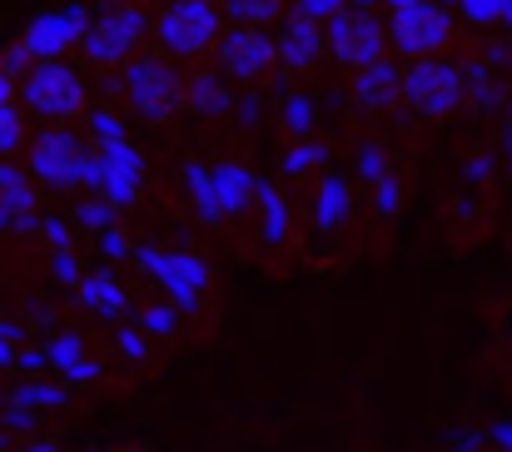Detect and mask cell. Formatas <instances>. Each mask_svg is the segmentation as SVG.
Segmentation results:
<instances>
[{
  "mask_svg": "<svg viewBox=\"0 0 512 452\" xmlns=\"http://www.w3.org/2000/svg\"><path fill=\"white\" fill-rule=\"evenodd\" d=\"M125 100L150 125L174 120L184 110V80H179V70L170 65V55H160V50L130 55L125 60Z\"/></svg>",
  "mask_w": 512,
  "mask_h": 452,
  "instance_id": "obj_1",
  "label": "cell"
},
{
  "mask_svg": "<svg viewBox=\"0 0 512 452\" xmlns=\"http://www.w3.org/2000/svg\"><path fill=\"white\" fill-rule=\"evenodd\" d=\"M219 25H224V15H219L214 0H170L150 20L155 40L165 45V55H174V60H199L209 45H219Z\"/></svg>",
  "mask_w": 512,
  "mask_h": 452,
  "instance_id": "obj_2",
  "label": "cell"
},
{
  "mask_svg": "<svg viewBox=\"0 0 512 452\" xmlns=\"http://www.w3.org/2000/svg\"><path fill=\"white\" fill-rule=\"evenodd\" d=\"M30 174H35L45 189H75V184H95V179H100V164L90 159L80 135L45 130V135L30 140Z\"/></svg>",
  "mask_w": 512,
  "mask_h": 452,
  "instance_id": "obj_3",
  "label": "cell"
},
{
  "mask_svg": "<svg viewBox=\"0 0 512 452\" xmlns=\"http://www.w3.org/2000/svg\"><path fill=\"white\" fill-rule=\"evenodd\" d=\"M20 100H25V110H35V115H45V120H75V115H85L90 90H85V80H80L70 65L40 60V65L20 80Z\"/></svg>",
  "mask_w": 512,
  "mask_h": 452,
  "instance_id": "obj_4",
  "label": "cell"
},
{
  "mask_svg": "<svg viewBox=\"0 0 512 452\" xmlns=\"http://www.w3.org/2000/svg\"><path fill=\"white\" fill-rule=\"evenodd\" d=\"M145 30H150V20H145V10H140V5H115V10H105L100 20H90V25H85L80 45H85L90 65L115 70V65H125L130 55H140Z\"/></svg>",
  "mask_w": 512,
  "mask_h": 452,
  "instance_id": "obj_5",
  "label": "cell"
},
{
  "mask_svg": "<svg viewBox=\"0 0 512 452\" xmlns=\"http://www.w3.org/2000/svg\"><path fill=\"white\" fill-rule=\"evenodd\" d=\"M463 95H468V85H463V70L453 65V60H413L408 70H403V105H413L418 115H428V120H443V115H453L458 105H463Z\"/></svg>",
  "mask_w": 512,
  "mask_h": 452,
  "instance_id": "obj_6",
  "label": "cell"
},
{
  "mask_svg": "<svg viewBox=\"0 0 512 452\" xmlns=\"http://www.w3.org/2000/svg\"><path fill=\"white\" fill-rule=\"evenodd\" d=\"M324 50L339 55L353 75L368 70V65H378V60H383V20H378L373 10L343 5L339 15L324 20Z\"/></svg>",
  "mask_w": 512,
  "mask_h": 452,
  "instance_id": "obj_7",
  "label": "cell"
},
{
  "mask_svg": "<svg viewBox=\"0 0 512 452\" xmlns=\"http://www.w3.org/2000/svg\"><path fill=\"white\" fill-rule=\"evenodd\" d=\"M388 35H393V45L408 60H438L453 45V15L443 5H433V0H418L408 10H393Z\"/></svg>",
  "mask_w": 512,
  "mask_h": 452,
  "instance_id": "obj_8",
  "label": "cell"
},
{
  "mask_svg": "<svg viewBox=\"0 0 512 452\" xmlns=\"http://www.w3.org/2000/svg\"><path fill=\"white\" fill-rule=\"evenodd\" d=\"M274 70V35L269 30H229L219 40V75L254 85Z\"/></svg>",
  "mask_w": 512,
  "mask_h": 452,
  "instance_id": "obj_9",
  "label": "cell"
},
{
  "mask_svg": "<svg viewBox=\"0 0 512 452\" xmlns=\"http://www.w3.org/2000/svg\"><path fill=\"white\" fill-rule=\"evenodd\" d=\"M85 10H55V15H40L30 30H25V45H20V55H35V60H55L65 45H75L80 35H85Z\"/></svg>",
  "mask_w": 512,
  "mask_h": 452,
  "instance_id": "obj_10",
  "label": "cell"
},
{
  "mask_svg": "<svg viewBox=\"0 0 512 452\" xmlns=\"http://www.w3.org/2000/svg\"><path fill=\"white\" fill-rule=\"evenodd\" d=\"M329 50H324V25H314V20H304V15H294L284 30H279V40H274V65H289V70H314L319 60H324Z\"/></svg>",
  "mask_w": 512,
  "mask_h": 452,
  "instance_id": "obj_11",
  "label": "cell"
},
{
  "mask_svg": "<svg viewBox=\"0 0 512 452\" xmlns=\"http://www.w3.org/2000/svg\"><path fill=\"white\" fill-rule=\"evenodd\" d=\"M353 100L368 105V110H393V105L403 100V70H393L388 60L358 70V75H353Z\"/></svg>",
  "mask_w": 512,
  "mask_h": 452,
  "instance_id": "obj_12",
  "label": "cell"
},
{
  "mask_svg": "<svg viewBox=\"0 0 512 452\" xmlns=\"http://www.w3.org/2000/svg\"><path fill=\"white\" fill-rule=\"evenodd\" d=\"M184 105H194L199 115H224L229 110V80L219 70H199L184 80Z\"/></svg>",
  "mask_w": 512,
  "mask_h": 452,
  "instance_id": "obj_13",
  "label": "cell"
},
{
  "mask_svg": "<svg viewBox=\"0 0 512 452\" xmlns=\"http://www.w3.org/2000/svg\"><path fill=\"white\" fill-rule=\"evenodd\" d=\"M219 15H229L239 30H264L284 20V0H214Z\"/></svg>",
  "mask_w": 512,
  "mask_h": 452,
  "instance_id": "obj_14",
  "label": "cell"
},
{
  "mask_svg": "<svg viewBox=\"0 0 512 452\" xmlns=\"http://www.w3.org/2000/svg\"><path fill=\"white\" fill-rule=\"evenodd\" d=\"M30 209H35V194H30L25 174L0 164V219H30Z\"/></svg>",
  "mask_w": 512,
  "mask_h": 452,
  "instance_id": "obj_15",
  "label": "cell"
},
{
  "mask_svg": "<svg viewBox=\"0 0 512 452\" xmlns=\"http://www.w3.org/2000/svg\"><path fill=\"white\" fill-rule=\"evenodd\" d=\"M214 194H219L214 209H239V204L249 199V174H244V169H219V174H214Z\"/></svg>",
  "mask_w": 512,
  "mask_h": 452,
  "instance_id": "obj_16",
  "label": "cell"
},
{
  "mask_svg": "<svg viewBox=\"0 0 512 452\" xmlns=\"http://www.w3.org/2000/svg\"><path fill=\"white\" fill-rule=\"evenodd\" d=\"M20 145H25V120L15 105H0V159H10Z\"/></svg>",
  "mask_w": 512,
  "mask_h": 452,
  "instance_id": "obj_17",
  "label": "cell"
},
{
  "mask_svg": "<svg viewBox=\"0 0 512 452\" xmlns=\"http://www.w3.org/2000/svg\"><path fill=\"white\" fill-rule=\"evenodd\" d=\"M339 214L348 219V184H339V179H329L324 184V204H319V224H339Z\"/></svg>",
  "mask_w": 512,
  "mask_h": 452,
  "instance_id": "obj_18",
  "label": "cell"
},
{
  "mask_svg": "<svg viewBox=\"0 0 512 452\" xmlns=\"http://www.w3.org/2000/svg\"><path fill=\"white\" fill-rule=\"evenodd\" d=\"M343 0H294V15H304V20H314V25H324L329 15H339Z\"/></svg>",
  "mask_w": 512,
  "mask_h": 452,
  "instance_id": "obj_19",
  "label": "cell"
},
{
  "mask_svg": "<svg viewBox=\"0 0 512 452\" xmlns=\"http://www.w3.org/2000/svg\"><path fill=\"white\" fill-rule=\"evenodd\" d=\"M503 15V0H463V20L473 25H493Z\"/></svg>",
  "mask_w": 512,
  "mask_h": 452,
  "instance_id": "obj_20",
  "label": "cell"
},
{
  "mask_svg": "<svg viewBox=\"0 0 512 452\" xmlns=\"http://www.w3.org/2000/svg\"><path fill=\"white\" fill-rule=\"evenodd\" d=\"M85 294L95 299V308H100V313H115V308H120V294H115V284H100V279H95V284H85Z\"/></svg>",
  "mask_w": 512,
  "mask_h": 452,
  "instance_id": "obj_21",
  "label": "cell"
},
{
  "mask_svg": "<svg viewBox=\"0 0 512 452\" xmlns=\"http://www.w3.org/2000/svg\"><path fill=\"white\" fill-rule=\"evenodd\" d=\"M80 358V338H60L55 343V363H75Z\"/></svg>",
  "mask_w": 512,
  "mask_h": 452,
  "instance_id": "obj_22",
  "label": "cell"
},
{
  "mask_svg": "<svg viewBox=\"0 0 512 452\" xmlns=\"http://www.w3.org/2000/svg\"><path fill=\"white\" fill-rule=\"evenodd\" d=\"M289 105H294V110H289V125H294V130L314 120V110H309V100H289Z\"/></svg>",
  "mask_w": 512,
  "mask_h": 452,
  "instance_id": "obj_23",
  "label": "cell"
},
{
  "mask_svg": "<svg viewBox=\"0 0 512 452\" xmlns=\"http://www.w3.org/2000/svg\"><path fill=\"white\" fill-rule=\"evenodd\" d=\"M170 323H174V318H170V313H165V308H155V313H150V328H155V333H165Z\"/></svg>",
  "mask_w": 512,
  "mask_h": 452,
  "instance_id": "obj_24",
  "label": "cell"
},
{
  "mask_svg": "<svg viewBox=\"0 0 512 452\" xmlns=\"http://www.w3.org/2000/svg\"><path fill=\"white\" fill-rule=\"evenodd\" d=\"M10 90H15V85H10V75H5V65H0V105H10Z\"/></svg>",
  "mask_w": 512,
  "mask_h": 452,
  "instance_id": "obj_25",
  "label": "cell"
},
{
  "mask_svg": "<svg viewBox=\"0 0 512 452\" xmlns=\"http://www.w3.org/2000/svg\"><path fill=\"white\" fill-rule=\"evenodd\" d=\"M498 443H503V448H512V428H498Z\"/></svg>",
  "mask_w": 512,
  "mask_h": 452,
  "instance_id": "obj_26",
  "label": "cell"
},
{
  "mask_svg": "<svg viewBox=\"0 0 512 452\" xmlns=\"http://www.w3.org/2000/svg\"><path fill=\"white\" fill-rule=\"evenodd\" d=\"M503 25H512V0H503V15H498Z\"/></svg>",
  "mask_w": 512,
  "mask_h": 452,
  "instance_id": "obj_27",
  "label": "cell"
},
{
  "mask_svg": "<svg viewBox=\"0 0 512 452\" xmlns=\"http://www.w3.org/2000/svg\"><path fill=\"white\" fill-rule=\"evenodd\" d=\"M20 452H55L50 443H30V448H20Z\"/></svg>",
  "mask_w": 512,
  "mask_h": 452,
  "instance_id": "obj_28",
  "label": "cell"
},
{
  "mask_svg": "<svg viewBox=\"0 0 512 452\" xmlns=\"http://www.w3.org/2000/svg\"><path fill=\"white\" fill-rule=\"evenodd\" d=\"M388 5H393V10H408V5H418V0H388Z\"/></svg>",
  "mask_w": 512,
  "mask_h": 452,
  "instance_id": "obj_29",
  "label": "cell"
},
{
  "mask_svg": "<svg viewBox=\"0 0 512 452\" xmlns=\"http://www.w3.org/2000/svg\"><path fill=\"white\" fill-rule=\"evenodd\" d=\"M343 5H353V10H368V5H373V0H343Z\"/></svg>",
  "mask_w": 512,
  "mask_h": 452,
  "instance_id": "obj_30",
  "label": "cell"
},
{
  "mask_svg": "<svg viewBox=\"0 0 512 452\" xmlns=\"http://www.w3.org/2000/svg\"><path fill=\"white\" fill-rule=\"evenodd\" d=\"M508 130H512V115H508Z\"/></svg>",
  "mask_w": 512,
  "mask_h": 452,
  "instance_id": "obj_31",
  "label": "cell"
}]
</instances>
